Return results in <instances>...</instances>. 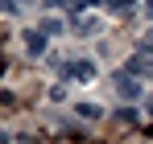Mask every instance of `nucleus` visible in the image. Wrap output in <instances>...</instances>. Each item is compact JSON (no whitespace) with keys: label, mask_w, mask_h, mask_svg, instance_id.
Here are the masks:
<instances>
[{"label":"nucleus","mask_w":153,"mask_h":144,"mask_svg":"<svg viewBox=\"0 0 153 144\" xmlns=\"http://www.w3.org/2000/svg\"><path fill=\"white\" fill-rule=\"evenodd\" d=\"M62 78H79V82H91L95 78V62H58Z\"/></svg>","instance_id":"1"},{"label":"nucleus","mask_w":153,"mask_h":144,"mask_svg":"<svg viewBox=\"0 0 153 144\" xmlns=\"http://www.w3.org/2000/svg\"><path fill=\"white\" fill-rule=\"evenodd\" d=\"M116 91H120V99H141V82H137V74H128V70H120L116 74Z\"/></svg>","instance_id":"2"},{"label":"nucleus","mask_w":153,"mask_h":144,"mask_svg":"<svg viewBox=\"0 0 153 144\" xmlns=\"http://www.w3.org/2000/svg\"><path fill=\"white\" fill-rule=\"evenodd\" d=\"M91 4H103V8L116 12V17H132V12H137V0H91Z\"/></svg>","instance_id":"3"},{"label":"nucleus","mask_w":153,"mask_h":144,"mask_svg":"<svg viewBox=\"0 0 153 144\" xmlns=\"http://www.w3.org/2000/svg\"><path fill=\"white\" fill-rule=\"evenodd\" d=\"M25 49L29 54H42V49H46V33H42V29H29L25 33Z\"/></svg>","instance_id":"4"},{"label":"nucleus","mask_w":153,"mask_h":144,"mask_svg":"<svg viewBox=\"0 0 153 144\" xmlns=\"http://www.w3.org/2000/svg\"><path fill=\"white\" fill-rule=\"evenodd\" d=\"M75 33L79 37H91V33H100V21L95 17H75Z\"/></svg>","instance_id":"5"},{"label":"nucleus","mask_w":153,"mask_h":144,"mask_svg":"<svg viewBox=\"0 0 153 144\" xmlns=\"http://www.w3.org/2000/svg\"><path fill=\"white\" fill-rule=\"evenodd\" d=\"M128 74H153V62L145 58V54H137V58L128 62Z\"/></svg>","instance_id":"6"},{"label":"nucleus","mask_w":153,"mask_h":144,"mask_svg":"<svg viewBox=\"0 0 153 144\" xmlns=\"http://www.w3.org/2000/svg\"><path fill=\"white\" fill-rule=\"evenodd\" d=\"M91 0H50V8H66V12H83Z\"/></svg>","instance_id":"7"},{"label":"nucleus","mask_w":153,"mask_h":144,"mask_svg":"<svg viewBox=\"0 0 153 144\" xmlns=\"http://www.w3.org/2000/svg\"><path fill=\"white\" fill-rule=\"evenodd\" d=\"M37 29H42V33H46V37H58V33H62V29H66V25H62V21H54V17H46V21L37 25Z\"/></svg>","instance_id":"8"},{"label":"nucleus","mask_w":153,"mask_h":144,"mask_svg":"<svg viewBox=\"0 0 153 144\" xmlns=\"http://www.w3.org/2000/svg\"><path fill=\"white\" fill-rule=\"evenodd\" d=\"M79 115H83V120H100V107H95V103H79Z\"/></svg>","instance_id":"9"},{"label":"nucleus","mask_w":153,"mask_h":144,"mask_svg":"<svg viewBox=\"0 0 153 144\" xmlns=\"http://www.w3.org/2000/svg\"><path fill=\"white\" fill-rule=\"evenodd\" d=\"M145 49H153V33H145V37H141V54H145Z\"/></svg>","instance_id":"10"},{"label":"nucleus","mask_w":153,"mask_h":144,"mask_svg":"<svg viewBox=\"0 0 153 144\" xmlns=\"http://www.w3.org/2000/svg\"><path fill=\"white\" fill-rule=\"evenodd\" d=\"M145 12H149V17H153V0H145Z\"/></svg>","instance_id":"11"},{"label":"nucleus","mask_w":153,"mask_h":144,"mask_svg":"<svg viewBox=\"0 0 153 144\" xmlns=\"http://www.w3.org/2000/svg\"><path fill=\"white\" fill-rule=\"evenodd\" d=\"M149 115H153V95H149Z\"/></svg>","instance_id":"12"}]
</instances>
